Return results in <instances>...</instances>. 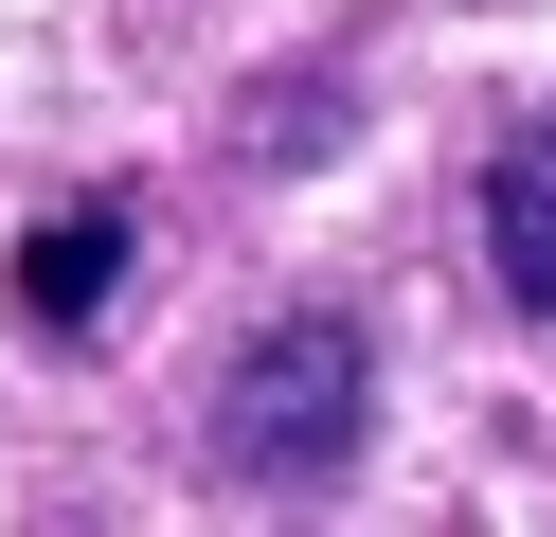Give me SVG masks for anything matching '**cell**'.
I'll return each mask as SVG.
<instances>
[{"label": "cell", "mask_w": 556, "mask_h": 537, "mask_svg": "<svg viewBox=\"0 0 556 537\" xmlns=\"http://www.w3.org/2000/svg\"><path fill=\"white\" fill-rule=\"evenodd\" d=\"M109 286H126V197H73L18 233V322H109Z\"/></svg>", "instance_id": "cell-3"}, {"label": "cell", "mask_w": 556, "mask_h": 537, "mask_svg": "<svg viewBox=\"0 0 556 537\" xmlns=\"http://www.w3.org/2000/svg\"><path fill=\"white\" fill-rule=\"evenodd\" d=\"M484 286L520 322H556V107H520L503 162H484Z\"/></svg>", "instance_id": "cell-2"}, {"label": "cell", "mask_w": 556, "mask_h": 537, "mask_svg": "<svg viewBox=\"0 0 556 537\" xmlns=\"http://www.w3.org/2000/svg\"><path fill=\"white\" fill-rule=\"evenodd\" d=\"M359 412H377L359 322H341V305H288V322H252V341H233V376H216V412H198V448H216V484L305 501V484H341V465H359Z\"/></svg>", "instance_id": "cell-1"}]
</instances>
